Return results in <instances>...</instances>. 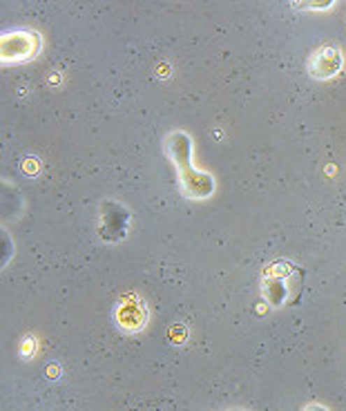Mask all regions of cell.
Here are the masks:
<instances>
[{
    "mask_svg": "<svg viewBox=\"0 0 346 411\" xmlns=\"http://www.w3.org/2000/svg\"><path fill=\"white\" fill-rule=\"evenodd\" d=\"M183 186L194 197H206L212 190V179L208 175H199L197 170H192L190 166L183 168Z\"/></svg>",
    "mask_w": 346,
    "mask_h": 411,
    "instance_id": "cell-1",
    "label": "cell"
},
{
    "mask_svg": "<svg viewBox=\"0 0 346 411\" xmlns=\"http://www.w3.org/2000/svg\"><path fill=\"white\" fill-rule=\"evenodd\" d=\"M315 76H331L340 70V52L338 50H324L317 54L315 65H313Z\"/></svg>",
    "mask_w": 346,
    "mask_h": 411,
    "instance_id": "cell-2",
    "label": "cell"
},
{
    "mask_svg": "<svg viewBox=\"0 0 346 411\" xmlns=\"http://www.w3.org/2000/svg\"><path fill=\"white\" fill-rule=\"evenodd\" d=\"M308 411H324V409H322V407H310Z\"/></svg>",
    "mask_w": 346,
    "mask_h": 411,
    "instance_id": "cell-5",
    "label": "cell"
},
{
    "mask_svg": "<svg viewBox=\"0 0 346 411\" xmlns=\"http://www.w3.org/2000/svg\"><path fill=\"white\" fill-rule=\"evenodd\" d=\"M119 319H121V324H125V326H141L143 324L141 306H136V304L123 306L121 311H119Z\"/></svg>",
    "mask_w": 346,
    "mask_h": 411,
    "instance_id": "cell-4",
    "label": "cell"
},
{
    "mask_svg": "<svg viewBox=\"0 0 346 411\" xmlns=\"http://www.w3.org/2000/svg\"><path fill=\"white\" fill-rule=\"evenodd\" d=\"M264 291H266V298L273 304H280L284 300V293H286V284L282 277H273L268 275L266 284H264Z\"/></svg>",
    "mask_w": 346,
    "mask_h": 411,
    "instance_id": "cell-3",
    "label": "cell"
}]
</instances>
